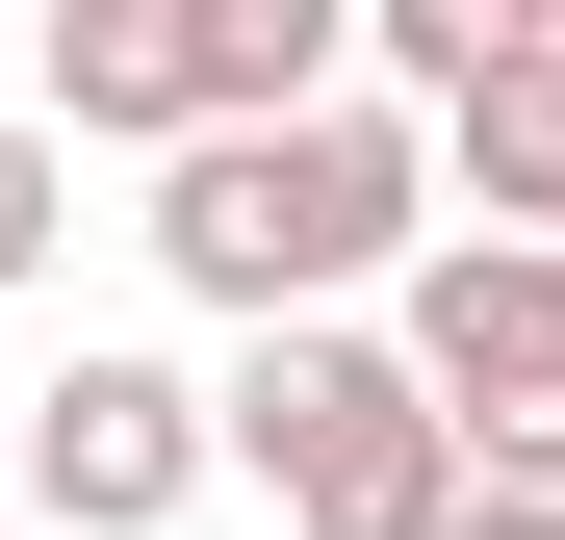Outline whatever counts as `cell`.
Returning <instances> with one entry per match:
<instances>
[{
  "instance_id": "2",
  "label": "cell",
  "mask_w": 565,
  "mask_h": 540,
  "mask_svg": "<svg viewBox=\"0 0 565 540\" xmlns=\"http://www.w3.org/2000/svg\"><path fill=\"white\" fill-rule=\"evenodd\" d=\"M232 464L282 489V540H462V412L412 387V335H257L232 387Z\"/></svg>"
},
{
  "instance_id": "5",
  "label": "cell",
  "mask_w": 565,
  "mask_h": 540,
  "mask_svg": "<svg viewBox=\"0 0 565 540\" xmlns=\"http://www.w3.org/2000/svg\"><path fill=\"white\" fill-rule=\"evenodd\" d=\"M52 104L206 155V129H232V0H52Z\"/></svg>"
},
{
  "instance_id": "7",
  "label": "cell",
  "mask_w": 565,
  "mask_h": 540,
  "mask_svg": "<svg viewBox=\"0 0 565 540\" xmlns=\"http://www.w3.org/2000/svg\"><path fill=\"white\" fill-rule=\"evenodd\" d=\"M52 257V129H0V284Z\"/></svg>"
},
{
  "instance_id": "1",
  "label": "cell",
  "mask_w": 565,
  "mask_h": 540,
  "mask_svg": "<svg viewBox=\"0 0 565 540\" xmlns=\"http://www.w3.org/2000/svg\"><path fill=\"white\" fill-rule=\"evenodd\" d=\"M154 257L257 335H334V284H386V257H437V129L412 104H309V129H206L154 180Z\"/></svg>"
},
{
  "instance_id": "8",
  "label": "cell",
  "mask_w": 565,
  "mask_h": 540,
  "mask_svg": "<svg viewBox=\"0 0 565 540\" xmlns=\"http://www.w3.org/2000/svg\"><path fill=\"white\" fill-rule=\"evenodd\" d=\"M462 540H565V489H462Z\"/></svg>"
},
{
  "instance_id": "3",
  "label": "cell",
  "mask_w": 565,
  "mask_h": 540,
  "mask_svg": "<svg viewBox=\"0 0 565 540\" xmlns=\"http://www.w3.org/2000/svg\"><path fill=\"white\" fill-rule=\"evenodd\" d=\"M412 387L462 412V464H489V489H565V257L437 232V257H412Z\"/></svg>"
},
{
  "instance_id": "4",
  "label": "cell",
  "mask_w": 565,
  "mask_h": 540,
  "mask_svg": "<svg viewBox=\"0 0 565 540\" xmlns=\"http://www.w3.org/2000/svg\"><path fill=\"white\" fill-rule=\"evenodd\" d=\"M206 437H232V387H180V360H52L26 387V489H52V540H154L206 489Z\"/></svg>"
},
{
  "instance_id": "6",
  "label": "cell",
  "mask_w": 565,
  "mask_h": 540,
  "mask_svg": "<svg viewBox=\"0 0 565 540\" xmlns=\"http://www.w3.org/2000/svg\"><path fill=\"white\" fill-rule=\"evenodd\" d=\"M437 180H462L514 257H565V52H514L489 104H437Z\"/></svg>"
}]
</instances>
